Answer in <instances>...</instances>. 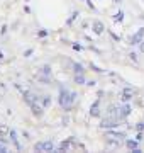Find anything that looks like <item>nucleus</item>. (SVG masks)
<instances>
[{"instance_id":"obj_13","label":"nucleus","mask_w":144,"mask_h":153,"mask_svg":"<svg viewBox=\"0 0 144 153\" xmlns=\"http://www.w3.org/2000/svg\"><path fill=\"white\" fill-rule=\"evenodd\" d=\"M49 104H51V97H49V95H44V97H43V105L48 107Z\"/></svg>"},{"instance_id":"obj_10","label":"nucleus","mask_w":144,"mask_h":153,"mask_svg":"<svg viewBox=\"0 0 144 153\" xmlns=\"http://www.w3.org/2000/svg\"><path fill=\"white\" fill-rule=\"evenodd\" d=\"M98 100H97V102H95L93 105H92V107H90V112H92V116H98Z\"/></svg>"},{"instance_id":"obj_3","label":"nucleus","mask_w":144,"mask_h":153,"mask_svg":"<svg viewBox=\"0 0 144 153\" xmlns=\"http://www.w3.org/2000/svg\"><path fill=\"white\" fill-rule=\"evenodd\" d=\"M119 117H115V116H107L105 119L102 121V128H115V126H119Z\"/></svg>"},{"instance_id":"obj_4","label":"nucleus","mask_w":144,"mask_h":153,"mask_svg":"<svg viewBox=\"0 0 144 153\" xmlns=\"http://www.w3.org/2000/svg\"><path fill=\"white\" fill-rule=\"evenodd\" d=\"M131 114V105H120V107H117V116H119V119H124V117H127Z\"/></svg>"},{"instance_id":"obj_6","label":"nucleus","mask_w":144,"mask_h":153,"mask_svg":"<svg viewBox=\"0 0 144 153\" xmlns=\"http://www.w3.org/2000/svg\"><path fill=\"white\" fill-rule=\"evenodd\" d=\"M143 38H144V27H143V29H139L137 33H136L132 38H131V43H132V44H141Z\"/></svg>"},{"instance_id":"obj_9","label":"nucleus","mask_w":144,"mask_h":153,"mask_svg":"<svg viewBox=\"0 0 144 153\" xmlns=\"http://www.w3.org/2000/svg\"><path fill=\"white\" fill-rule=\"evenodd\" d=\"M127 146L131 148V150H134L136 153H139L141 150H139V146H137V141H132V140H127Z\"/></svg>"},{"instance_id":"obj_7","label":"nucleus","mask_w":144,"mask_h":153,"mask_svg":"<svg viewBox=\"0 0 144 153\" xmlns=\"http://www.w3.org/2000/svg\"><path fill=\"white\" fill-rule=\"evenodd\" d=\"M132 97H134V90H131V88H124V92H122V100L127 102V100H131Z\"/></svg>"},{"instance_id":"obj_14","label":"nucleus","mask_w":144,"mask_h":153,"mask_svg":"<svg viewBox=\"0 0 144 153\" xmlns=\"http://www.w3.org/2000/svg\"><path fill=\"white\" fill-rule=\"evenodd\" d=\"M73 68H75V71H76V73H83V66L78 65V63H75V65H73Z\"/></svg>"},{"instance_id":"obj_1","label":"nucleus","mask_w":144,"mask_h":153,"mask_svg":"<svg viewBox=\"0 0 144 153\" xmlns=\"http://www.w3.org/2000/svg\"><path fill=\"white\" fill-rule=\"evenodd\" d=\"M76 100V94L70 92L68 88H61L60 90V105L63 109H70Z\"/></svg>"},{"instance_id":"obj_2","label":"nucleus","mask_w":144,"mask_h":153,"mask_svg":"<svg viewBox=\"0 0 144 153\" xmlns=\"http://www.w3.org/2000/svg\"><path fill=\"white\" fill-rule=\"evenodd\" d=\"M34 150L36 152H54V145H53V141H41L36 143Z\"/></svg>"},{"instance_id":"obj_8","label":"nucleus","mask_w":144,"mask_h":153,"mask_svg":"<svg viewBox=\"0 0 144 153\" xmlns=\"http://www.w3.org/2000/svg\"><path fill=\"white\" fill-rule=\"evenodd\" d=\"M10 140H12V143H14V145L17 146V150H21V143H19V138H17V133L14 131V129L10 131Z\"/></svg>"},{"instance_id":"obj_17","label":"nucleus","mask_w":144,"mask_h":153,"mask_svg":"<svg viewBox=\"0 0 144 153\" xmlns=\"http://www.w3.org/2000/svg\"><path fill=\"white\" fill-rule=\"evenodd\" d=\"M137 129H139V131H143V129H144V123H139V126H137Z\"/></svg>"},{"instance_id":"obj_11","label":"nucleus","mask_w":144,"mask_h":153,"mask_svg":"<svg viewBox=\"0 0 144 153\" xmlns=\"http://www.w3.org/2000/svg\"><path fill=\"white\" fill-rule=\"evenodd\" d=\"M109 136L110 138H117V140H124V133H112V131H109Z\"/></svg>"},{"instance_id":"obj_12","label":"nucleus","mask_w":144,"mask_h":153,"mask_svg":"<svg viewBox=\"0 0 144 153\" xmlns=\"http://www.w3.org/2000/svg\"><path fill=\"white\" fill-rule=\"evenodd\" d=\"M93 27H95V33H102V31H104V26H102V24H100V22H95L93 24Z\"/></svg>"},{"instance_id":"obj_16","label":"nucleus","mask_w":144,"mask_h":153,"mask_svg":"<svg viewBox=\"0 0 144 153\" xmlns=\"http://www.w3.org/2000/svg\"><path fill=\"white\" fill-rule=\"evenodd\" d=\"M5 152H7V146L4 143H0V153H5Z\"/></svg>"},{"instance_id":"obj_15","label":"nucleus","mask_w":144,"mask_h":153,"mask_svg":"<svg viewBox=\"0 0 144 153\" xmlns=\"http://www.w3.org/2000/svg\"><path fill=\"white\" fill-rule=\"evenodd\" d=\"M75 80H76V83H83L85 82V78H83V76H82V73H80V76H75Z\"/></svg>"},{"instance_id":"obj_18","label":"nucleus","mask_w":144,"mask_h":153,"mask_svg":"<svg viewBox=\"0 0 144 153\" xmlns=\"http://www.w3.org/2000/svg\"><path fill=\"white\" fill-rule=\"evenodd\" d=\"M141 51L144 53V41H141Z\"/></svg>"},{"instance_id":"obj_5","label":"nucleus","mask_w":144,"mask_h":153,"mask_svg":"<svg viewBox=\"0 0 144 153\" xmlns=\"http://www.w3.org/2000/svg\"><path fill=\"white\" fill-rule=\"evenodd\" d=\"M75 148V140H66V141H63L58 148V152H68V150H71Z\"/></svg>"}]
</instances>
